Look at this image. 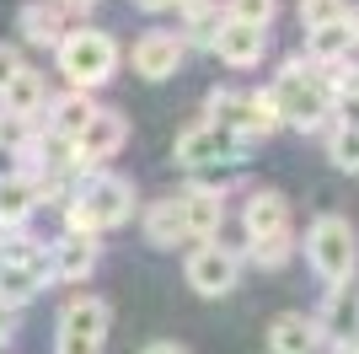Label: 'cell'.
<instances>
[{"mask_svg": "<svg viewBox=\"0 0 359 354\" xmlns=\"http://www.w3.org/2000/svg\"><path fill=\"white\" fill-rule=\"evenodd\" d=\"M210 54H220V65H231V70H252L257 59L269 54V32L263 27H241V22H225V27L215 32Z\"/></svg>", "mask_w": 359, "mask_h": 354, "instance_id": "cell-16", "label": "cell"}, {"mask_svg": "<svg viewBox=\"0 0 359 354\" xmlns=\"http://www.w3.org/2000/svg\"><path fill=\"white\" fill-rule=\"evenodd\" d=\"M145 242H150V247H161V252L188 242V225H182L177 193H172V199H156V204L145 209Z\"/></svg>", "mask_w": 359, "mask_h": 354, "instance_id": "cell-20", "label": "cell"}, {"mask_svg": "<svg viewBox=\"0 0 359 354\" xmlns=\"http://www.w3.org/2000/svg\"><path fill=\"white\" fill-rule=\"evenodd\" d=\"M354 38H359V11H348L344 22H327V27L306 32V59L311 65H338V59H348Z\"/></svg>", "mask_w": 359, "mask_h": 354, "instance_id": "cell-18", "label": "cell"}, {"mask_svg": "<svg viewBox=\"0 0 359 354\" xmlns=\"http://www.w3.org/2000/svg\"><path fill=\"white\" fill-rule=\"evenodd\" d=\"M354 11L348 0H300L295 16H300V27L311 32V27H327V22H344V16Z\"/></svg>", "mask_w": 359, "mask_h": 354, "instance_id": "cell-28", "label": "cell"}, {"mask_svg": "<svg viewBox=\"0 0 359 354\" xmlns=\"http://www.w3.org/2000/svg\"><path fill=\"white\" fill-rule=\"evenodd\" d=\"M54 59H60V75L70 91H97L118 70V44L102 27H70L54 48Z\"/></svg>", "mask_w": 359, "mask_h": 354, "instance_id": "cell-3", "label": "cell"}, {"mask_svg": "<svg viewBox=\"0 0 359 354\" xmlns=\"http://www.w3.org/2000/svg\"><path fill=\"white\" fill-rule=\"evenodd\" d=\"M322 134H327V162L338 166V172H359V129H348V124L332 118Z\"/></svg>", "mask_w": 359, "mask_h": 354, "instance_id": "cell-26", "label": "cell"}, {"mask_svg": "<svg viewBox=\"0 0 359 354\" xmlns=\"http://www.w3.org/2000/svg\"><path fill=\"white\" fill-rule=\"evenodd\" d=\"M269 354H338V349H332L327 333L316 327V317L285 311V317H273V327H269Z\"/></svg>", "mask_w": 359, "mask_h": 354, "instance_id": "cell-11", "label": "cell"}, {"mask_svg": "<svg viewBox=\"0 0 359 354\" xmlns=\"http://www.w3.org/2000/svg\"><path fill=\"white\" fill-rule=\"evenodd\" d=\"M348 354H359V349H348Z\"/></svg>", "mask_w": 359, "mask_h": 354, "instance_id": "cell-35", "label": "cell"}, {"mask_svg": "<svg viewBox=\"0 0 359 354\" xmlns=\"http://www.w3.org/2000/svg\"><path fill=\"white\" fill-rule=\"evenodd\" d=\"M16 27H22V38H27L32 48H60V38L75 27V16L65 11L60 0H32V6H22Z\"/></svg>", "mask_w": 359, "mask_h": 354, "instance_id": "cell-13", "label": "cell"}, {"mask_svg": "<svg viewBox=\"0 0 359 354\" xmlns=\"http://www.w3.org/2000/svg\"><path fill=\"white\" fill-rule=\"evenodd\" d=\"M279 107H273V91H247L241 97V140H263V134H279Z\"/></svg>", "mask_w": 359, "mask_h": 354, "instance_id": "cell-22", "label": "cell"}, {"mask_svg": "<svg viewBox=\"0 0 359 354\" xmlns=\"http://www.w3.org/2000/svg\"><path fill=\"white\" fill-rule=\"evenodd\" d=\"M182 22H188V32H177L182 44H194V48H215V32L225 27V11H220V0H210V6L188 11Z\"/></svg>", "mask_w": 359, "mask_h": 354, "instance_id": "cell-25", "label": "cell"}, {"mask_svg": "<svg viewBox=\"0 0 359 354\" xmlns=\"http://www.w3.org/2000/svg\"><path fill=\"white\" fill-rule=\"evenodd\" d=\"M32 209H38L32 177H6V183H0V231H22V225L32 221Z\"/></svg>", "mask_w": 359, "mask_h": 354, "instance_id": "cell-21", "label": "cell"}, {"mask_svg": "<svg viewBox=\"0 0 359 354\" xmlns=\"http://www.w3.org/2000/svg\"><path fill=\"white\" fill-rule=\"evenodd\" d=\"M225 22H241V27H263L269 32V22L279 16V0H220Z\"/></svg>", "mask_w": 359, "mask_h": 354, "instance_id": "cell-27", "label": "cell"}, {"mask_svg": "<svg viewBox=\"0 0 359 354\" xmlns=\"http://www.w3.org/2000/svg\"><path fill=\"white\" fill-rule=\"evenodd\" d=\"M97 268V236H60L48 242V284H81Z\"/></svg>", "mask_w": 359, "mask_h": 354, "instance_id": "cell-12", "label": "cell"}, {"mask_svg": "<svg viewBox=\"0 0 359 354\" xmlns=\"http://www.w3.org/2000/svg\"><path fill=\"white\" fill-rule=\"evenodd\" d=\"M182 38L177 32H145V38H140L135 48H129V65H135L140 75H145V81H172V75L182 70Z\"/></svg>", "mask_w": 359, "mask_h": 354, "instance_id": "cell-10", "label": "cell"}, {"mask_svg": "<svg viewBox=\"0 0 359 354\" xmlns=\"http://www.w3.org/2000/svg\"><path fill=\"white\" fill-rule=\"evenodd\" d=\"M140 354H188L182 343H172V339H161V343H150V349H140Z\"/></svg>", "mask_w": 359, "mask_h": 354, "instance_id": "cell-32", "label": "cell"}, {"mask_svg": "<svg viewBox=\"0 0 359 354\" xmlns=\"http://www.w3.org/2000/svg\"><path fill=\"white\" fill-rule=\"evenodd\" d=\"M0 236H6V231H0Z\"/></svg>", "mask_w": 359, "mask_h": 354, "instance_id": "cell-36", "label": "cell"}, {"mask_svg": "<svg viewBox=\"0 0 359 354\" xmlns=\"http://www.w3.org/2000/svg\"><path fill=\"white\" fill-rule=\"evenodd\" d=\"M43 274L38 268H22V263H0V306H11V311H22L32 301V295L43 290Z\"/></svg>", "mask_w": 359, "mask_h": 354, "instance_id": "cell-23", "label": "cell"}, {"mask_svg": "<svg viewBox=\"0 0 359 354\" xmlns=\"http://www.w3.org/2000/svg\"><path fill=\"white\" fill-rule=\"evenodd\" d=\"M0 107H6L0 118H16V124H38V113L48 107V86H43V70H32V65H22V70L11 75V86L0 91Z\"/></svg>", "mask_w": 359, "mask_h": 354, "instance_id": "cell-15", "label": "cell"}, {"mask_svg": "<svg viewBox=\"0 0 359 354\" xmlns=\"http://www.w3.org/2000/svg\"><path fill=\"white\" fill-rule=\"evenodd\" d=\"M241 231H247V242H252V236L290 231V199L279 188H257L252 199L241 204Z\"/></svg>", "mask_w": 359, "mask_h": 354, "instance_id": "cell-17", "label": "cell"}, {"mask_svg": "<svg viewBox=\"0 0 359 354\" xmlns=\"http://www.w3.org/2000/svg\"><path fill=\"white\" fill-rule=\"evenodd\" d=\"M91 113H97L91 91H65V97H54V103L43 107V129L60 134V140H75V134L91 124Z\"/></svg>", "mask_w": 359, "mask_h": 354, "instance_id": "cell-19", "label": "cell"}, {"mask_svg": "<svg viewBox=\"0 0 359 354\" xmlns=\"http://www.w3.org/2000/svg\"><path fill=\"white\" fill-rule=\"evenodd\" d=\"M198 6H210V0H172V11H182V16H188V11H198Z\"/></svg>", "mask_w": 359, "mask_h": 354, "instance_id": "cell-34", "label": "cell"}, {"mask_svg": "<svg viewBox=\"0 0 359 354\" xmlns=\"http://www.w3.org/2000/svg\"><path fill=\"white\" fill-rule=\"evenodd\" d=\"M247 150H252V140H241L236 129H220V124H188V129L177 134V166H188V172H204V166L215 162H247Z\"/></svg>", "mask_w": 359, "mask_h": 354, "instance_id": "cell-6", "label": "cell"}, {"mask_svg": "<svg viewBox=\"0 0 359 354\" xmlns=\"http://www.w3.org/2000/svg\"><path fill=\"white\" fill-rule=\"evenodd\" d=\"M6 177H22V156H16V145H0V183Z\"/></svg>", "mask_w": 359, "mask_h": 354, "instance_id": "cell-30", "label": "cell"}, {"mask_svg": "<svg viewBox=\"0 0 359 354\" xmlns=\"http://www.w3.org/2000/svg\"><path fill=\"white\" fill-rule=\"evenodd\" d=\"M182 274H188L194 295L220 301V295H231V290H236V280H241V252L225 247V242H194V247H188Z\"/></svg>", "mask_w": 359, "mask_h": 354, "instance_id": "cell-7", "label": "cell"}, {"mask_svg": "<svg viewBox=\"0 0 359 354\" xmlns=\"http://www.w3.org/2000/svg\"><path fill=\"white\" fill-rule=\"evenodd\" d=\"M140 11H172V0H135Z\"/></svg>", "mask_w": 359, "mask_h": 354, "instance_id": "cell-33", "label": "cell"}, {"mask_svg": "<svg viewBox=\"0 0 359 354\" xmlns=\"http://www.w3.org/2000/svg\"><path fill=\"white\" fill-rule=\"evenodd\" d=\"M123 140H129V124H123V113H113V107H97L91 113V124L70 140V166L81 177L86 172H102V162H113L123 150Z\"/></svg>", "mask_w": 359, "mask_h": 354, "instance_id": "cell-8", "label": "cell"}, {"mask_svg": "<svg viewBox=\"0 0 359 354\" xmlns=\"http://www.w3.org/2000/svg\"><path fill=\"white\" fill-rule=\"evenodd\" d=\"M177 209H182V225H188V242H215V231L225 221V193L194 183V188L177 193Z\"/></svg>", "mask_w": 359, "mask_h": 354, "instance_id": "cell-14", "label": "cell"}, {"mask_svg": "<svg viewBox=\"0 0 359 354\" xmlns=\"http://www.w3.org/2000/svg\"><path fill=\"white\" fill-rule=\"evenodd\" d=\"M22 65H27V59H22V48H16V44H0V91L11 86V75L22 70Z\"/></svg>", "mask_w": 359, "mask_h": 354, "instance_id": "cell-29", "label": "cell"}, {"mask_svg": "<svg viewBox=\"0 0 359 354\" xmlns=\"http://www.w3.org/2000/svg\"><path fill=\"white\" fill-rule=\"evenodd\" d=\"M107 343V301L102 295H75L65 301L54 327V354H102Z\"/></svg>", "mask_w": 359, "mask_h": 354, "instance_id": "cell-5", "label": "cell"}, {"mask_svg": "<svg viewBox=\"0 0 359 354\" xmlns=\"http://www.w3.org/2000/svg\"><path fill=\"white\" fill-rule=\"evenodd\" d=\"M316 327L327 333V343L338 354L359 349V284L344 280V284H327L322 295V311H316Z\"/></svg>", "mask_w": 359, "mask_h": 354, "instance_id": "cell-9", "label": "cell"}, {"mask_svg": "<svg viewBox=\"0 0 359 354\" xmlns=\"http://www.w3.org/2000/svg\"><path fill=\"white\" fill-rule=\"evenodd\" d=\"M290 252H295V231H273V236H252L247 242V263L252 268H285L290 263Z\"/></svg>", "mask_w": 359, "mask_h": 354, "instance_id": "cell-24", "label": "cell"}, {"mask_svg": "<svg viewBox=\"0 0 359 354\" xmlns=\"http://www.w3.org/2000/svg\"><path fill=\"white\" fill-rule=\"evenodd\" d=\"M269 91H273V107H279V124H290V129L322 134L332 124V91L322 81V65H311L306 54L285 59V70Z\"/></svg>", "mask_w": 359, "mask_h": 354, "instance_id": "cell-2", "label": "cell"}, {"mask_svg": "<svg viewBox=\"0 0 359 354\" xmlns=\"http://www.w3.org/2000/svg\"><path fill=\"white\" fill-rule=\"evenodd\" d=\"M11 339H16V311L0 306V343H11Z\"/></svg>", "mask_w": 359, "mask_h": 354, "instance_id": "cell-31", "label": "cell"}, {"mask_svg": "<svg viewBox=\"0 0 359 354\" xmlns=\"http://www.w3.org/2000/svg\"><path fill=\"white\" fill-rule=\"evenodd\" d=\"M65 209V236H102L135 215V183L118 172H86Z\"/></svg>", "mask_w": 359, "mask_h": 354, "instance_id": "cell-1", "label": "cell"}, {"mask_svg": "<svg viewBox=\"0 0 359 354\" xmlns=\"http://www.w3.org/2000/svg\"><path fill=\"white\" fill-rule=\"evenodd\" d=\"M306 263L316 268V280L322 284H344L354 280V268H359V236L354 225L344 221V215H322V221L306 231Z\"/></svg>", "mask_w": 359, "mask_h": 354, "instance_id": "cell-4", "label": "cell"}]
</instances>
